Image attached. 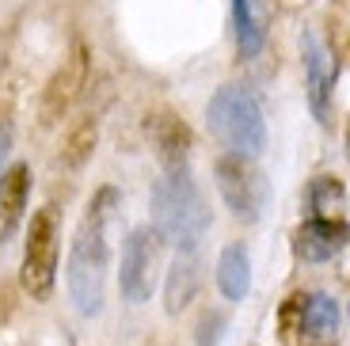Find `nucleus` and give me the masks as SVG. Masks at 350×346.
I'll list each match as a JSON object with an SVG mask.
<instances>
[{
    "mask_svg": "<svg viewBox=\"0 0 350 346\" xmlns=\"http://www.w3.org/2000/svg\"><path fill=\"white\" fill-rule=\"evenodd\" d=\"M206 122H210V133L232 156H247V160H252V156H259L262 148H267L262 107L244 84L217 88L213 99H210V107H206Z\"/></svg>",
    "mask_w": 350,
    "mask_h": 346,
    "instance_id": "7ed1b4c3",
    "label": "nucleus"
},
{
    "mask_svg": "<svg viewBox=\"0 0 350 346\" xmlns=\"http://www.w3.org/2000/svg\"><path fill=\"white\" fill-rule=\"evenodd\" d=\"M92 148H96V118H80L69 126V133H65V148H62V160L69 168H80L92 156Z\"/></svg>",
    "mask_w": 350,
    "mask_h": 346,
    "instance_id": "dca6fc26",
    "label": "nucleus"
},
{
    "mask_svg": "<svg viewBox=\"0 0 350 346\" xmlns=\"http://www.w3.org/2000/svg\"><path fill=\"white\" fill-rule=\"evenodd\" d=\"M213 175H217V191L225 198V206L232 209L237 221L252 225L262 217V206H267V179L262 172L247 160V156H232L225 152L213 164Z\"/></svg>",
    "mask_w": 350,
    "mask_h": 346,
    "instance_id": "20e7f679",
    "label": "nucleus"
},
{
    "mask_svg": "<svg viewBox=\"0 0 350 346\" xmlns=\"http://www.w3.org/2000/svg\"><path fill=\"white\" fill-rule=\"evenodd\" d=\"M232 27H237L240 57H255L262 50V38H267V27H262L255 0H232Z\"/></svg>",
    "mask_w": 350,
    "mask_h": 346,
    "instance_id": "4468645a",
    "label": "nucleus"
},
{
    "mask_svg": "<svg viewBox=\"0 0 350 346\" xmlns=\"http://www.w3.org/2000/svg\"><path fill=\"white\" fill-rule=\"evenodd\" d=\"M114 194L103 191L92 206H88L84 221H80L77 236H72L69 248V297L77 304L80 316H99L103 308V286H107V202Z\"/></svg>",
    "mask_w": 350,
    "mask_h": 346,
    "instance_id": "f03ea898",
    "label": "nucleus"
},
{
    "mask_svg": "<svg viewBox=\"0 0 350 346\" xmlns=\"http://www.w3.org/2000/svg\"><path fill=\"white\" fill-rule=\"evenodd\" d=\"M27 194H31V168L12 164L0 175V243L19 228L27 213Z\"/></svg>",
    "mask_w": 350,
    "mask_h": 346,
    "instance_id": "9b49d317",
    "label": "nucleus"
},
{
    "mask_svg": "<svg viewBox=\"0 0 350 346\" xmlns=\"http://www.w3.org/2000/svg\"><path fill=\"white\" fill-rule=\"evenodd\" d=\"M301 50H305V84H308V103H312L316 118L327 122V103H332V61H327L324 42L316 38V31L301 35Z\"/></svg>",
    "mask_w": 350,
    "mask_h": 346,
    "instance_id": "1a4fd4ad",
    "label": "nucleus"
},
{
    "mask_svg": "<svg viewBox=\"0 0 350 346\" xmlns=\"http://www.w3.org/2000/svg\"><path fill=\"white\" fill-rule=\"evenodd\" d=\"M217 286L228 301H244V293L252 289V263H247V251L240 243L221 251L217 259Z\"/></svg>",
    "mask_w": 350,
    "mask_h": 346,
    "instance_id": "ddd939ff",
    "label": "nucleus"
},
{
    "mask_svg": "<svg viewBox=\"0 0 350 346\" xmlns=\"http://www.w3.org/2000/svg\"><path fill=\"white\" fill-rule=\"evenodd\" d=\"M160 236L152 228H133L130 240L122 251V270H118V282H122L126 301L145 304L152 297L157 286V270H160Z\"/></svg>",
    "mask_w": 350,
    "mask_h": 346,
    "instance_id": "423d86ee",
    "label": "nucleus"
},
{
    "mask_svg": "<svg viewBox=\"0 0 350 346\" xmlns=\"http://www.w3.org/2000/svg\"><path fill=\"white\" fill-rule=\"evenodd\" d=\"M301 301V331L308 335H335L339 331V304L327 293H305Z\"/></svg>",
    "mask_w": 350,
    "mask_h": 346,
    "instance_id": "2eb2a0df",
    "label": "nucleus"
},
{
    "mask_svg": "<svg viewBox=\"0 0 350 346\" xmlns=\"http://www.w3.org/2000/svg\"><path fill=\"white\" fill-rule=\"evenodd\" d=\"M8 145H12V130H8V126H0V160H4Z\"/></svg>",
    "mask_w": 350,
    "mask_h": 346,
    "instance_id": "a211bd4d",
    "label": "nucleus"
},
{
    "mask_svg": "<svg viewBox=\"0 0 350 346\" xmlns=\"http://www.w3.org/2000/svg\"><path fill=\"white\" fill-rule=\"evenodd\" d=\"M152 232L179 255H194L210 232V209L187 168L164 172L152 187Z\"/></svg>",
    "mask_w": 350,
    "mask_h": 346,
    "instance_id": "f257e3e1",
    "label": "nucleus"
},
{
    "mask_svg": "<svg viewBox=\"0 0 350 346\" xmlns=\"http://www.w3.org/2000/svg\"><path fill=\"white\" fill-rule=\"evenodd\" d=\"M194 293H198V263H194V255H179L164 278V308L172 316L183 312L194 301Z\"/></svg>",
    "mask_w": 350,
    "mask_h": 346,
    "instance_id": "f8f14e48",
    "label": "nucleus"
},
{
    "mask_svg": "<svg viewBox=\"0 0 350 346\" xmlns=\"http://www.w3.org/2000/svg\"><path fill=\"white\" fill-rule=\"evenodd\" d=\"M350 240V228L347 221H335V217H312L297 228L293 236V248H297L301 259L308 263H324V259H335Z\"/></svg>",
    "mask_w": 350,
    "mask_h": 346,
    "instance_id": "6e6552de",
    "label": "nucleus"
},
{
    "mask_svg": "<svg viewBox=\"0 0 350 346\" xmlns=\"http://www.w3.org/2000/svg\"><path fill=\"white\" fill-rule=\"evenodd\" d=\"M149 137L157 145V156L164 172H175V168H187V152H191V130H187L183 118L175 114H149Z\"/></svg>",
    "mask_w": 350,
    "mask_h": 346,
    "instance_id": "9d476101",
    "label": "nucleus"
},
{
    "mask_svg": "<svg viewBox=\"0 0 350 346\" xmlns=\"http://www.w3.org/2000/svg\"><path fill=\"white\" fill-rule=\"evenodd\" d=\"M23 289L35 301L50 297L53 278H57V217L53 209H38L31 217V232H27L23 248Z\"/></svg>",
    "mask_w": 350,
    "mask_h": 346,
    "instance_id": "39448f33",
    "label": "nucleus"
},
{
    "mask_svg": "<svg viewBox=\"0 0 350 346\" xmlns=\"http://www.w3.org/2000/svg\"><path fill=\"white\" fill-rule=\"evenodd\" d=\"M308 198H312V209H316V217H327L332 209H342L347 206V194H342V187L335 179H316L312 183V191H308Z\"/></svg>",
    "mask_w": 350,
    "mask_h": 346,
    "instance_id": "f3484780",
    "label": "nucleus"
},
{
    "mask_svg": "<svg viewBox=\"0 0 350 346\" xmlns=\"http://www.w3.org/2000/svg\"><path fill=\"white\" fill-rule=\"evenodd\" d=\"M88 69H92V53H88L84 42H77L62 57L57 72L50 77V84H46V92H42V118L46 122L62 118V114L72 107V99L80 96V88L88 84Z\"/></svg>",
    "mask_w": 350,
    "mask_h": 346,
    "instance_id": "0eeeda50",
    "label": "nucleus"
}]
</instances>
